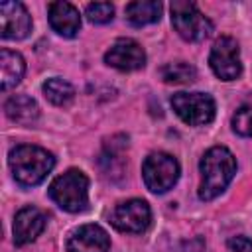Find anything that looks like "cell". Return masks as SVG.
Wrapping results in <instances>:
<instances>
[{"instance_id": "19", "label": "cell", "mask_w": 252, "mask_h": 252, "mask_svg": "<svg viewBox=\"0 0 252 252\" xmlns=\"http://www.w3.org/2000/svg\"><path fill=\"white\" fill-rule=\"evenodd\" d=\"M232 130L240 136H252V100L236 108L232 116Z\"/></svg>"}, {"instance_id": "6", "label": "cell", "mask_w": 252, "mask_h": 252, "mask_svg": "<svg viewBox=\"0 0 252 252\" xmlns=\"http://www.w3.org/2000/svg\"><path fill=\"white\" fill-rule=\"evenodd\" d=\"M173 112L189 126H205L215 118V98L207 93H175L169 98Z\"/></svg>"}, {"instance_id": "1", "label": "cell", "mask_w": 252, "mask_h": 252, "mask_svg": "<svg viewBox=\"0 0 252 252\" xmlns=\"http://www.w3.org/2000/svg\"><path fill=\"white\" fill-rule=\"evenodd\" d=\"M199 169H201L199 199L213 201L232 181V177L236 173V158L232 156V152L228 148L213 146L203 154V158L199 161Z\"/></svg>"}, {"instance_id": "8", "label": "cell", "mask_w": 252, "mask_h": 252, "mask_svg": "<svg viewBox=\"0 0 252 252\" xmlns=\"http://www.w3.org/2000/svg\"><path fill=\"white\" fill-rule=\"evenodd\" d=\"M108 220L120 232L140 234L152 222V209L144 199H128L110 211Z\"/></svg>"}, {"instance_id": "7", "label": "cell", "mask_w": 252, "mask_h": 252, "mask_svg": "<svg viewBox=\"0 0 252 252\" xmlns=\"http://www.w3.org/2000/svg\"><path fill=\"white\" fill-rule=\"evenodd\" d=\"M209 65L220 81L238 79L242 75L238 41L230 35H220L219 39H215L211 47V55H209Z\"/></svg>"}, {"instance_id": "12", "label": "cell", "mask_w": 252, "mask_h": 252, "mask_svg": "<svg viewBox=\"0 0 252 252\" xmlns=\"http://www.w3.org/2000/svg\"><path fill=\"white\" fill-rule=\"evenodd\" d=\"M45 215L37 209V207H22L16 217H14V244L16 246H26L30 242H33L45 228Z\"/></svg>"}, {"instance_id": "17", "label": "cell", "mask_w": 252, "mask_h": 252, "mask_svg": "<svg viewBox=\"0 0 252 252\" xmlns=\"http://www.w3.org/2000/svg\"><path fill=\"white\" fill-rule=\"evenodd\" d=\"M41 91L45 94V98L55 104V106H69L75 98V89L69 81L61 79V77H53V79H47L43 85H41Z\"/></svg>"}, {"instance_id": "4", "label": "cell", "mask_w": 252, "mask_h": 252, "mask_svg": "<svg viewBox=\"0 0 252 252\" xmlns=\"http://www.w3.org/2000/svg\"><path fill=\"white\" fill-rule=\"evenodd\" d=\"M171 26L185 41H203L213 32V22L197 8L195 2H171Z\"/></svg>"}, {"instance_id": "16", "label": "cell", "mask_w": 252, "mask_h": 252, "mask_svg": "<svg viewBox=\"0 0 252 252\" xmlns=\"http://www.w3.org/2000/svg\"><path fill=\"white\" fill-rule=\"evenodd\" d=\"M161 18V4L158 0H136L126 4V20L134 28L156 24Z\"/></svg>"}, {"instance_id": "13", "label": "cell", "mask_w": 252, "mask_h": 252, "mask_svg": "<svg viewBox=\"0 0 252 252\" xmlns=\"http://www.w3.org/2000/svg\"><path fill=\"white\" fill-rule=\"evenodd\" d=\"M49 26L63 37H75L81 30V14L71 2H51L47 8Z\"/></svg>"}, {"instance_id": "21", "label": "cell", "mask_w": 252, "mask_h": 252, "mask_svg": "<svg viewBox=\"0 0 252 252\" xmlns=\"http://www.w3.org/2000/svg\"><path fill=\"white\" fill-rule=\"evenodd\" d=\"M228 252H252V240L246 236H232L226 242Z\"/></svg>"}, {"instance_id": "2", "label": "cell", "mask_w": 252, "mask_h": 252, "mask_svg": "<svg viewBox=\"0 0 252 252\" xmlns=\"http://www.w3.org/2000/svg\"><path fill=\"white\" fill-rule=\"evenodd\" d=\"M8 165L16 183L22 187H35L39 185L55 165V158L45 148L33 144H22L10 150Z\"/></svg>"}, {"instance_id": "15", "label": "cell", "mask_w": 252, "mask_h": 252, "mask_svg": "<svg viewBox=\"0 0 252 252\" xmlns=\"http://www.w3.org/2000/svg\"><path fill=\"white\" fill-rule=\"evenodd\" d=\"M6 116L22 126H33L39 118L37 102L28 94H14L4 102Z\"/></svg>"}, {"instance_id": "20", "label": "cell", "mask_w": 252, "mask_h": 252, "mask_svg": "<svg viewBox=\"0 0 252 252\" xmlns=\"http://www.w3.org/2000/svg\"><path fill=\"white\" fill-rule=\"evenodd\" d=\"M85 16L93 24H106L114 18V6L110 2H93L85 8Z\"/></svg>"}, {"instance_id": "11", "label": "cell", "mask_w": 252, "mask_h": 252, "mask_svg": "<svg viewBox=\"0 0 252 252\" xmlns=\"http://www.w3.org/2000/svg\"><path fill=\"white\" fill-rule=\"evenodd\" d=\"M110 236L98 224H81L67 238V252H108Z\"/></svg>"}, {"instance_id": "14", "label": "cell", "mask_w": 252, "mask_h": 252, "mask_svg": "<svg viewBox=\"0 0 252 252\" xmlns=\"http://www.w3.org/2000/svg\"><path fill=\"white\" fill-rule=\"evenodd\" d=\"M26 73V61L18 51L0 49V89L6 93L10 89H14L16 85H20L22 77Z\"/></svg>"}, {"instance_id": "9", "label": "cell", "mask_w": 252, "mask_h": 252, "mask_svg": "<svg viewBox=\"0 0 252 252\" xmlns=\"http://www.w3.org/2000/svg\"><path fill=\"white\" fill-rule=\"evenodd\" d=\"M104 63L118 71H138L146 65L144 47L132 37H118L104 53Z\"/></svg>"}, {"instance_id": "18", "label": "cell", "mask_w": 252, "mask_h": 252, "mask_svg": "<svg viewBox=\"0 0 252 252\" xmlns=\"http://www.w3.org/2000/svg\"><path fill=\"white\" fill-rule=\"evenodd\" d=\"M159 77L163 79V83H169V85H189L197 79V69L185 61L165 63L159 69Z\"/></svg>"}, {"instance_id": "5", "label": "cell", "mask_w": 252, "mask_h": 252, "mask_svg": "<svg viewBox=\"0 0 252 252\" xmlns=\"http://www.w3.org/2000/svg\"><path fill=\"white\" fill-rule=\"evenodd\" d=\"M142 179L152 193H167L179 179V161L171 154L154 152L142 163Z\"/></svg>"}, {"instance_id": "3", "label": "cell", "mask_w": 252, "mask_h": 252, "mask_svg": "<svg viewBox=\"0 0 252 252\" xmlns=\"http://www.w3.org/2000/svg\"><path fill=\"white\" fill-rule=\"evenodd\" d=\"M47 193L63 211L81 213L89 205V177L81 169H67L51 181Z\"/></svg>"}, {"instance_id": "10", "label": "cell", "mask_w": 252, "mask_h": 252, "mask_svg": "<svg viewBox=\"0 0 252 252\" xmlns=\"http://www.w3.org/2000/svg\"><path fill=\"white\" fill-rule=\"evenodd\" d=\"M32 32V16L22 2H0V35L4 39H24Z\"/></svg>"}]
</instances>
